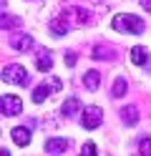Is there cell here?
Here are the masks:
<instances>
[{
  "instance_id": "obj_5",
  "label": "cell",
  "mask_w": 151,
  "mask_h": 156,
  "mask_svg": "<svg viewBox=\"0 0 151 156\" xmlns=\"http://www.w3.org/2000/svg\"><path fill=\"white\" fill-rule=\"evenodd\" d=\"M23 111V101L18 96H3V113L5 116H18Z\"/></svg>"
},
{
  "instance_id": "obj_18",
  "label": "cell",
  "mask_w": 151,
  "mask_h": 156,
  "mask_svg": "<svg viewBox=\"0 0 151 156\" xmlns=\"http://www.w3.org/2000/svg\"><path fill=\"white\" fill-rule=\"evenodd\" d=\"M81 156H96V144H93V141H86V144H83V151H81Z\"/></svg>"
},
{
  "instance_id": "obj_8",
  "label": "cell",
  "mask_w": 151,
  "mask_h": 156,
  "mask_svg": "<svg viewBox=\"0 0 151 156\" xmlns=\"http://www.w3.org/2000/svg\"><path fill=\"white\" fill-rule=\"evenodd\" d=\"M45 151L48 154H63V151H68V141L66 139H48L45 141Z\"/></svg>"
},
{
  "instance_id": "obj_6",
  "label": "cell",
  "mask_w": 151,
  "mask_h": 156,
  "mask_svg": "<svg viewBox=\"0 0 151 156\" xmlns=\"http://www.w3.org/2000/svg\"><path fill=\"white\" fill-rule=\"evenodd\" d=\"M10 136H13V141L18 146H28L30 144V129H28V126H15Z\"/></svg>"
},
{
  "instance_id": "obj_16",
  "label": "cell",
  "mask_w": 151,
  "mask_h": 156,
  "mask_svg": "<svg viewBox=\"0 0 151 156\" xmlns=\"http://www.w3.org/2000/svg\"><path fill=\"white\" fill-rule=\"evenodd\" d=\"M93 58L96 61H103V58H116V51H111L106 45H96L93 48Z\"/></svg>"
},
{
  "instance_id": "obj_12",
  "label": "cell",
  "mask_w": 151,
  "mask_h": 156,
  "mask_svg": "<svg viewBox=\"0 0 151 156\" xmlns=\"http://www.w3.org/2000/svg\"><path fill=\"white\" fill-rule=\"evenodd\" d=\"M30 45H33V38H30V35H18V38H13V48H15L18 53L30 51Z\"/></svg>"
},
{
  "instance_id": "obj_21",
  "label": "cell",
  "mask_w": 151,
  "mask_h": 156,
  "mask_svg": "<svg viewBox=\"0 0 151 156\" xmlns=\"http://www.w3.org/2000/svg\"><path fill=\"white\" fill-rule=\"evenodd\" d=\"M0 156H10V154H8V149H3V154H0Z\"/></svg>"
},
{
  "instance_id": "obj_19",
  "label": "cell",
  "mask_w": 151,
  "mask_h": 156,
  "mask_svg": "<svg viewBox=\"0 0 151 156\" xmlns=\"http://www.w3.org/2000/svg\"><path fill=\"white\" fill-rule=\"evenodd\" d=\"M66 66H76V55L70 53V51L66 53Z\"/></svg>"
},
{
  "instance_id": "obj_15",
  "label": "cell",
  "mask_w": 151,
  "mask_h": 156,
  "mask_svg": "<svg viewBox=\"0 0 151 156\" xmlns=\"http://www.w3.org/2000/svg\"><path fill=\"white\" fill-rule=\"evenodd\" d=\"M126 91H128L126 78H116V81H113V88H111V96H113V98H121V96H126Z\"/></svg>"
},
{
  "instance_id": "obj_17",
  "label": "cell",
  "mask_w": 151,
  "mask_h": 156,
  "mask_svg": "<svg viewBox=\"0 0 151 156\" xmlns=\"http://www.w3.org/2000/svg\"><path fill=\"white\" fill-rule=\"evenodd\" d=\"M138 151H141V156H151V139L149 136H144L138 141Z\"/></svg>"
},
{
  "instance_id": "obj_10",
  "label": "cell",
  "mask_w": 151,
  "mask_h": 156,
  "mask_svg": "<svg viewBox=\"0 0 151 156\" xmlns=\"http://www.w3.org/2000/svg\"><path fill=\"white\" fill-rule=\"evenodd\" d=\"M78 111H81V101L76 98V96H73V98H68V101L63 103V108H60V113H63L66 119H73Z\"/></svg>"
},
{
  "instance_id": "obj_13",
  "label": "cell",
  "mask_w": 151,
  "mask_h": 156,
  "mask_svg": "<svg viewBox=\"0 0 151 156\" xmlns=\"http://www.w3.org/2000/svg\"><path fill=\"white\" fill-rule=\"evenodd\" d=\"M98 83H101V73H98V71H88V73L83 76V86H86L88 91H96Z\"/></svg>"
},
{
  "instance_id": "obj_2",
  "label": "cell",
  "mask_w": 151,
  "mask_h": 156,
  "mask_svg": "<svg viewBox=\"0 0 151 156\" xmlns=\"http://www.w3.org/2000/svg\"><path fill=\"white\" fill-rule=\"evenodd\" d=\"M60 88H63L60 78H50V81H45V83L35 86V91H33V103H43L50 93H58Z\"/></svg>"
},
{
  "instance_id": "obj_3",
  "label": "cell",
  "mask_w": 151,
  "mask_h": 156,
  "mask_svg": "<svg viewBox=\"0 0 151 156\" xmlns=\"http://www.w3.org/2000/svg\"><path fill=\"white\" fill-rule=\"evenodd\" d=\"M3 81L5 83H18V86H25L28 83V73L20 63H13V66H5L3 68Z\"/></svg>"
},
{
  "instance_id": "obj_20",
  "label": "cell",
  "mask_w": 151,
  "mask_h": 156,
  "mask_svg": "<svg viewBox=\"0 0 151 156\" xmlns=\"http://www.w3.org/2000/svg\"><path fill=\"white\" fill-rule=\"evenodd\" d=\"M141 5H144V10H149V13H151V0H141Z\"/></svg>"
},
{
  "instance_id": "obj_7",
  "label": "cell",
  "mask_w": 151,
  "mask_h": 156,
  "mask_svg": "<svg viewBox=\"0 0 151 156\" xmlns=\"http://www.w3.org/2000/svg\"><path fill=\"white\" fill-rule=\"evenodd\" d=\"M38 71H43V73H48L50 68H53V55H50V51H45V48H40L38 51Z\"/></svg>"
},
{
  "instance_id": "obj_4",
  "label": "cell",
  "mask_w": 151,
  "mask_h": 156,
  "mask_svg": "<svg viewBox=\"0 0 151 156\" xmlns=\"http://www.w3.org/2000/svg\"><path fill=\"white\" fill-rule=\"evenodd\" d=\"M101 121H103V111H101L98 106H86L83 116H81V123H83V129L93 131V129H98V126H101Z\"/></svg>"
},
{
  "instance_id": "obj_1",
  "label": "cell",
  "mask_w": 151,
  "mask_h": 156,
  "mask_svg": "<svg viewBox=\"0 0 151 156\" xmlns=\"http://www.w3.org/2000/svg\"><path fill=\"white\" fill-rule=\"evenodd\" d=\"M113 28H116L118 33H134V35H141V33L146 30L144 20L136 18V15H128V13H118L113 18Z\"/></svg>"
},
{
  "instance_id": "obj_11",
  "label": "cell",
  "mask_w": 151,
  "mask_h": 156,
  "mask_svg": "<svg viewBox=\"0 0 151 156\" xmlns=\"http://www.w3.org/2000/svg\"><path fill=\"white\" fill-rule=\"evenodd\" d=\"M131 61H134V66H146V63H149V53H146V48H144V45L131 48Z\"/></svg>"
},
{
  "instance_id": "obj_14",
  "label": "cell",
  "mask_w": 151,
  "mask_h": 156,
  "mask_svg": "<svg viewBox=\"0 0 151 156\" xmlns=\"http://www.w3.org/2000/svg\"><path fill=\"white\" fill-rule=\"evenodd\" d=\"M68 30H70V25H68V20L63 15H60L58 20H53V25H50V33H53V35H66Z\"/></svg>"
},
{
  "instance_id": "obj_9",
  "label": "cell",
  "mask_w": 151,
  "mask_h": 156,
  "mask_svg": "<svg viewBox=\"0 0 151 156\" xmlns=\"http://www.w3.org/2000/svg\"><path fill=\"white\" fill-rule=\"evenodd\" d=\"M121 119H124L126 126H136V121H138V108H136V106H124V108H121Z\"/></svg>"
}]
</instances>
